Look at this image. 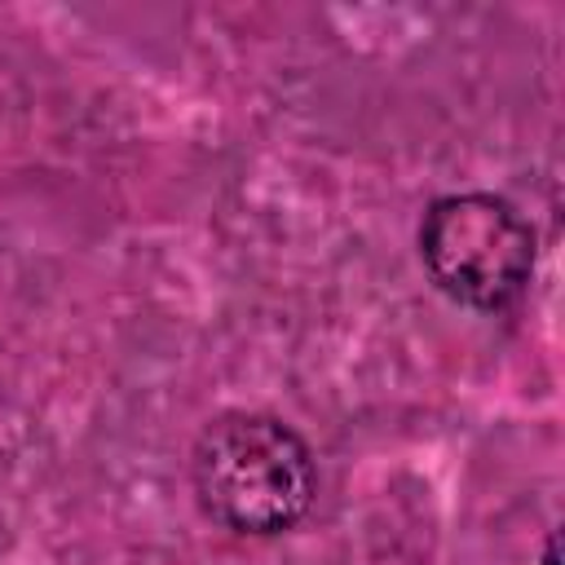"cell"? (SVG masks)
<instances>
[{
	"mask_svg": "<svg viewBox=\"0 0 565 565\" xmlns=\"http://www.w3.org/2000/svg\"><path fill=\"white\" fill-rule=\"evenodd\" d=\"M190 486L212 525L269 539L305 521L318 494V468L309 441L287 419L225 411L194 437Z\"/></svg>",
	"mask_w": 565,
	"mask_h": 565,
	"instance_id": "cell-1",
	"label": "cell"
},
{
	"mask_svg": "<svg viewBox=\"0 0 565 565\" xmlns=\"http://www.w3.org/2000/svg\"><path fill=\"white\" fill-rule=\"evenodd\" d=\"M419 256L437 291L463 309H508L534 274V230L499 194L463 190L428 203L419 221Z\"/></svg>",
	"mask_w": 565,
	"mask_h": 565,
	"instance_id": "cell-2",
	"label": "cell"
},
{
	"mask_svg": "<svg viewBox=\"0 0 565 565\" xmlns=\"http://www.w3.org/2000/svg\"><path fill=\"white\" fill-rule=\"evenodd\" d=\"M543 565H556V539H547V556H543Z\"/></svg>",
	"mask_w": 565,
	"mask_h": 565,
	"instance_id": "cell-3",
	"label": "cell"
}]
</instances>
